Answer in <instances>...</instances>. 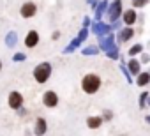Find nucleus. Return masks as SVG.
Returning <instances> with one entry per match:
<instances>
[{
	"label": "nucleus",
	"mask_w": 150,
	"mask_h": 136,
	"mask_svg": "<svg viewBox=\"0 0 150 136\" xmlns=\"http://www.w3.org/2000/svg\"><path fill=\"white\" fill-rule=\"evenodd\" d=\"M80 87H81L83 94L94 96V94H97V92L101 90V87H103V78H101L99 74H96V73H87V74L81 78Z\"/></svg>",
	"instance_id": "f257e3e1"
},
{
	"label": "nucleus",
	"mask_w": 150,
	"mask_h": 136,
	"mask_svg": "<svg viewBox=\"0 0 150 136\" xmlns=\"http://www.w3.org/2000/svg\"><path fill=\"white\" fill-rule=\"evenodd\" d=\"M51 73H53V65L50 62H39L35 67H34V71H32V76L35 80L37 85H44L48 83V80L51 78Z\"/></svg>",
	"instance_id": "f03ea898"
},
{
	"label": "nucleus",
	"mask_w": 150,
	"mask_h": 136,
	"mask_svg": "<svg viewBox=\"0 0 150 136\" xmlns=\"http://www.w3.org/2000/svg\"><path fill=\"white\" fill-rule=\"evenodd\" d=\"M124 2L122 0H113L108 7V13H106V18H108V23H115L118 20H122V14H124Z\"/></svg>",
	"instance_id": "7ed1b4c3"
},
{
	"label": "nucleus",
	"mask_w": 150,
	"mask_h": 136,
	"mask_svg": "<svg viewBox=\"0 0 150 136\" xmlns=\"http://www.w3.org/2000/svg\"><path fill=\"white\" fill-rule=\"evenodd\" d=\"M111 32H113V28H111V23H108V21H94L92 27H90V34H94L97 39L104 37Z\"/></svg>",
	"instance_id": "20e7f679"
},
{
	"label": "nucleus",
	"mask_w": 150,
	"mask_h": 136,
	"mask_svg": "<svg viewBox=\"0 0 150 136\" xmlns=\"http://www.w3.org/2000/svg\"><path fill=\"white\" fill-rule=\"evenodd\" d=\"M41 101H42V106H44V108L53 110V108H57V106H58L60 97H58V94H57L55 90H44V92H42V96H41Z\"/></svg>",
	"instance_id": "39448f33"
},
{
	"label": "nucleus",
	"mask_w": 150,
	"mask_h": 136,
	"mask_svg": "<svg viewBox=\"0 0 150 136\" xmlns=\"http://www.w3.org/2000/svg\"><path fill=\"white\" fill-rule=\"evenodd\" d=\"M117 44H118V42H117V34H115V32H111V34H108V35L97 39V46H99V50H101L103 53L110 51V50L115 48Z\"/></svg>",
	"instance_id": "423d86ee"
},
{
	"label": "nucleus",
	"mask_w": 150,
	"mask_h": 136,
	"mask_svg": "<svg viewBox=\"0 0 150 136\" xmlns=\"http://www.w3.org/2000/svg\"><path fill=\"white\" fill-rule=\"evenodd\" d=\"M23 103H25V97L20 90H11L9 96H7V106L14 111H18L20 108H23Z\"/></svg>",
	"instance_id": "0eeeda50"
},
{
	"label": "nucleus",
	"mask_w": 150,
	"mask_h": 136,
	"mask_svg": "<svg viewBox=\"0 0 150 136\" xmlns=\"http://www.w3.org/2000/svg\"><path fill=\"white\" fill-rule=\"evenodd\" d=\"M136 37V28L134 27H122L117 32V42L118 44H127Z\"/></svg>",
	"instance_id": "6e6552de"
},
{
	"label": "nucleus",
	"mask_w": 150,
	"mask_h": 136,
	"mask_svg": "<svg viewBox=\"0 0 150 136\" xmlns=\"http://www.w3.org/2000/svg\"><path fill=\"white\" fill-rule=\"evenodd\" d=\"M37 14V4L35 2H25L20 7V16L23 20H32Z\"/></svg>",
	"instance_id": "1a4fd4ad"
},
{
	"label": "nucleus",
	"mask_w": 150,
	"mask_h": 136,
	"mask_svg": "<svg viewBox=\"0 0 150 136\" xmlns=\"http://www.w3.org/2000/svg\"><path fill=\"white\" fill-rule=\"evenodd\" d=\"M39 41H41V35H39V32L32 28V30H28V32H27V35H25V39H23V44H25V48H28V50H34V48H37Z\"/></svg>",
	"instance_id": "9d476101"
},
{
	"label": "nucleus",
	"mask_w": 150,
	"mask_h": 136,
	"mask_svg": "<svg viewBox=\"0 0 150 136\" xmlns=\"http://www.w3.org/2000/svg\"><path fill=\"white\" fill-rule=\"evenodd\" d=\"M138 11L136 9H125L124 11V14H122V23H124V27H134L136 23H138Z\"/></svg>",
	"instance_id": "9b49d317"
},
{
	"label": "nucleus",
	"mask_w": 150,
	"mask_h": 136,
	"mask_svg": "<svg viewBox=\"0 0 150 136\" xmlns=\"http://www.w3.org/2000/svg\"><path fill=\"white\" fill-rule=\"evenodd\" d=\"M125 65H127V69L131 71V74L136 78L141 71H143V64H141V60L138 58V57H132V58H127V62H125Z\"/></svg>",
	"instance_id": "f8f14e48"
},
{
	"label": "nucleus",
	"mask_w": 150,
	"mask_h": 136,
	"mask_svg": "<svg viewBox=\"0 0 150 136\" xmlns=\"http://www.w3.org/2000/svg\"><path fill=\"white\" fill-rule=\"evenodd\" d=\"M110 4H111V0H101L99 6H97L96 11H94V21H103V18H104L106 13H108Z\"/></svg>",
	"instance_id": "ddd939ff"
},
{
	"label": "nucleus",
	"mask_w": 150,
	"mask_h": 136,
	"mask_svg": "<svg viewBox=\"0 0 150 136\" xmlns=\"http://www.w3.org/2000/svg\"><path fill=\"white\" fill-rule=\"evenodd\" d=\"M35 136H44L48 132V120L44 117H37L35 122H34V131H32Z\"/></svg>",
	"instance_id": "4468645a"
},
{
	"label": "nucleus",
	"mask_w": 150,
	"mask_h": 136,
	"mask_svg": "<svg viewBox=\"0 0 150 136\" xmlns=\"http://www.w3.org/2000/svg\"><path fill=\"white\" fill-rule=\"evenodd\" d=\"M103 124H104V120H103L101 115H88V117H87V127H88L90 131H97V129H101Z\"/></svg>",
	"instance_id": "2eb2a0df"
},
{
	"label": "nucleus",
	"mask_w": 150,
	"mask_h": 136,
	"mask_svg": "<svg viewBox=\"0 0 150 136\" xmlns=\"http://www.w3.org/2000/svg\"><path fill=\"white\" fill-rule=\"evenodd\" d=\"M134 85H138L141 90L145 89V87H148L150 85V71L146 69V71H141L136 78H134Z\"/></svg>",
	"instance_id": "dca6fc26"
},
{
	"label": "nucleus",
	"mask_w": 150,
	"mask_h": 136,
	"mask_svg": "<svg viewBox=\"0 0 150 136\" xmlns=\"http://www.w3.org/2000/svg\"><path fill=\"white\" fill-rule=\"evenodd\" d=\"M80 53H81L83 57H97V55L101 53V50H99L97 44H87V46H83V48L80 50Z\"/></svg>",
	"instance_id": "f3484780"
},
{
	"label": "nucleus",
	"mask_w": 150,
	"mask_h": 136,
	"mask_svg": "<svg viewBox=\"0 0 150 136\" xmlns=\"http://www.w3.org/2000/svg\"><path fill=\"white\" fill-rule=\"evenodd\" d=\"M145 50H143V42H132L131 46H129V50H127V57L129 58H132V57H139L141 53H143Z\"/></svg>",
	"instance_id": "a211bd4d"
},
{
	"label": "nucleus",
	"mask_w": 150,
	"mask_h": 136,
	"mask_svg": "<svg viewBox=\"0 0 150 136\" xmlns=\"http://www.w3.org/2000/svg\"><path fill=\"white\" fill-rule=\"evenodd\" d=\"M4 42H6L7 48H14V46L18 44V34H16L14 30H9V32L6 34V37H4Z\"/></svg>",
	"instance_id": "6ab92c4d"
},
{
	"label": "nucleus",
	"mask_w": 150,
	"mask_h": 136,
	"mask_svg": "<svg viewBox=\"0 0 150 136\" xmlns=\"http://www.w3.org/2000/svg\"><path fill=\"white\" fill-rule=\"evenodd\" d=\"M148 96H150V92L148 90H141L139 92V96H138V108L143 111V110H146V99H148Z\"/></svg>",
	"instance_id": "aec40b11"
},
{
	"label": "nucleus",
	"mask_w": 150,
	"mask_h": 136,
	"mask_svg": "<svg viewBox=\"0 0 150 136\" xmlns=\"http://www.w3.org/2000/svg\"><path fill=\"white\" fill-rule=\"evenodd\" d=\"M104 55H106L110 60H117V62H118V60H120V57H122V53H120V44H117L115 48H111V50H110V51H106Z\"/></svg>",
	"instance_id": "412c9836"
},
{
	"label": "nucleus",
	"mask_w": 150,
	"mask_h": 136,
	"mask_svg": "<svg viewBox=\"0 0 150 136\" xmlns=\"http://www.w3.org/2000/svg\"><path fill=\"white\" fill-rule=\"evenodd\" d=\"M150 4V0H131V7L139 11V9H145L146 6Z\"/></svg>",
	"instance_id": "4be33fe9"
},
{
	"label": "nucleus",
	"mask_w": 150,
	"mask_h": 136,
	"mask_svg": "<svg viewBox=\"0 0 150 136\" xmlns=\"http://www.w3.org/2000/svg\"><path fill=\"white\" fill-rule=\"evenodd\" d=\"M101 117H103V120H104V122H111V120L115 118V111H113V110H110V108H106V110H103V111H101Z\"/></svg>",
	"instance_id": "5701e85b"
},
{
	"label": "nucleus",
	"mask_w": 150,
	"mask_h": 136,
	"mask_svg": "<svg viewBox=\"0 0 150 136\" xmlns=\"http://www.w3.org/2000/svg\"><path fill=\"white\" fill-rule=\"evenodd\" d=\"M88 35H90V28H85V27H81V28H80V32H78V35H76V37H78V39H80V41H81V42H85V41H87V39H88Z\"/></svg>",
	"instance_id": "b1692460"
},
{
	"label": "nucleus",
	"mask_w": 150,
	"mask_h": 136,
	"mask_svg": "<svg viewBox=\"0 0 150 136\" xmlns=\"http://www.w3.org/2000/svg\"><path fill=\"white\" fill-rule=\"evenodd\" d=\"M25 60H27V55H25L23 51H18V53H14V55H13V62H14V64L25 62Z\"/></svg>",
	"instance_id": "393cba45"
},
{
	"label": "nucleus",
	"mask_w": 150,
	"mask_h": 136,
	"mask_svg": "<svg viewBox=\"0 0 150 136\" xmlns=\"http://www.w3.org/2000/svg\"><path fill=\"white\" fill-rule=\"evenodd\" d=\"M139 60H141V64H143V65H148V64H150V53L143 51V53L139 55Z\"/></svg>",
	"instance_id": "a878e982"
},
{
	"label": "nucleus",
	"mask_w": 150,
	"mask_h": 136,
	"mask_svg": "<svg viewBox=\"0 0 150 136\" xmlns=\"http://www.w3.org/2000/svg\"><path fill=\"white\" fill-rule=\"evenodd\" d=\"M92 23H94V20H92L90 16H83V21H81V27H85V28H90V27H92Z\"/></svg>",
	"instance_id": "bb28decb"
},
{
	"label": "nucleus",
	"mask_w": 150,
	"mask_h": 136,
	"mask_svg": "<svg viewBox=\"0 0 150 136\" xmlns=\"http://www.w3.org/2000/svg\"><path fill=\"white\" fill-rule=\"evenodd\" d=\"M69 44H71V46H72L74 50H78V48H81V44H83V42H81V41H80L78 37H74V39H72V41H71Z\"/></svg>",
	"instance_id": "cd10ccee"
},
{
	"label": "nucleus",
	"mask_w": 150,
	"mask_h": 136,
	"mask_svg": "<svg viewBox=\"0 0 150 136\" xmlns=\"http://www.w3.org/2000/svg\"><path fill=\"white\" fill-rule=\"evenodd\" d=\"M122 27H124V23H122V20H118V21H115V23H111V28H113V32H115V34H117V32H118V30H120Z\"/></svg>",
	"instance_id": "c85d7f7f"
},
{
	"label": "nucleus",
	"mask_w": 150,
	"mask_h": 136,
	"mask_svg": "<svg viewBox=\"0 0 150 136\" xmlns=\"http://www.w3.org/2000/svg\"><path fill=\"white\" fill-rule=\"evenodd\" d=\"M99 2H101V0H87V4H88V7L92 11H96V7L99 6Z\"/></svg>",
	"instance_id": "c756f323"
},
{
	"label": "nucleus",
	"mask_w": 150,
	"mask_h": 136,
	"mask_svg": "<svg viewBox=\"0 0 150 136\" xmlns=\"http://www.w3.org/2000/svg\"><path fill=\"white\" fill-rule=\"evenodd\" d=\"M74 51H76V50H74V48H72L71 44H67V46H65V48L62 50V53H64V55H71V53H74Z\"/></svg>",
	"instance_id": "7c9ffc66"
},
{
	"label": "nucleus",
	"mask_w": 150,
	"mask_h": 136,
	"mask_svg": "<svg viewBox=\"0 0 150 136\" xmlns=\"http://www.w3.org/2000/svg\"><path fill=\"white\" fill-rule=\"evenodd\" d=\"M136 25H139V27H143V25H145V14H143V13H139V14H138V23H136Z\"/></svg>",
	"instance_id": "2f4dec72"
},
{
	"label": "nucleus",
	"mask_w": 150,
	"mask_h": 136,
	"mask_svg": "<svg viewBox=\"0 0 150 136\" xmlns=\"http://www.w3.org/2000/svg\"><path fill=\"white\" fill-rule=\"evenodd\" d=\"M16 113H18V115H20V117H27V115H28V110H27V108H25V106H23V108H20V110H18V111H16Z\"/></svg>",
	"instance_id": "473e14b6"
},
{
	"label": "nucleus",
	"mask_w": 150,
	"mask_h": 136,
	"mask_svg": "<svg viewBox=\"0 0 150 136\" xmlns=\"http://www.w3.org/2000/svg\"><path fill=\"white\" fill-rule=\"evenodd\" d=\"M60 39V30H53L51 34V41H58Z\"/></svg>",
	"instance_id": "72a5a7b5"
},
{
	"label": "nucleus",
	"mask_w": 150,
	"mask_h": 136,
	"mask_svg": "<svg viewBox=\"0 0 150 136\" xmlns=\"http://www.w3.org/2000/svg\"><path fill=\"white\" fill-rule=\"evenodd\" d=\"M145 122L150 125V113H146V115H145Z\"/></svg>",
	"instance_id": "f704fd0d"
},
{
	"label": "nucleus",
	"mask_w": 150,
	"mask_h": 136,
	"mask_svg": "<svg viewBox=\"0 0 150 136\" xmlns=\"http://www.w3.org/2000/svg\"><path fill=\"white\" fill-rule=\"evenodd\" d=\"M146 108H150V96H148V99H146Z\"/></svg>",
	"instance_id": "c9c22d12"
},
{
	"label": "nucleus",
	"mask_w": 150,
	"mask_h": 136,
	"mask_svg": "<svg viewBox=\"0 0 150 136\" xmlns=\"http://www.w3.org/2000/svg\"><path fill=\"white\" fill-rule=\"evenodd\" d=\"M0 73H2V58H0Z\"/></svg>",
	"instance_id": "e433bc0d"
},
{
	"label": "nucleus",
	"mask_w": 150,
	"mask_h": 136,
	"mask_svg": "<svg viewBox=\"0 0 150 136\" xmlns=\"http://www.w3.org/2000/svg\"><path fill=\"white\" fill-rule=\"evenodd\" d=\"M118 136H129V134H125V132H122V134H118Z\"/></svg>",
	"instance_id": "4c0bfd02"
},
{
	"label": "nucleus",
	"mask_w": 150,
	"mask_h": 136,
	"mask_svg": "<svg viewBox=\"0 0 150 136\" xmlns=\"http://www.w3.org/2000/svg\"><path fill=\"white\" fill-rule=\"evenodd\" d=\"M148 71H150V67H148Z\"/></svg>",
	"instance_id": "58836bf2"
}]
</instances>
